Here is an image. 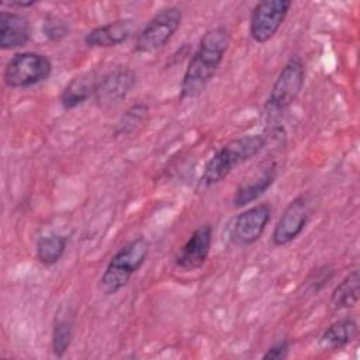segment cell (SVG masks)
<instances>
[{
  "instance_id": "7402d4cb",
  "label": "cell",
  "mask_w": 360,
  "mask_h": 360,
  "mask_svg": "<svg viewBox=\"0 0 360 360\" xmlns=\"http://www.w3.org/2000/svg\"><path fill=\"white\" fill-rule=\"evenodd\" d=\"M290 352V342L287 339H283L266 349V352L262 354L263 360H283L288 356Z\"/></svg>"
},
{
  "instance_id": "ba28073f",
  "label": "cell",
  "mask_w": 360,
  "mask_h": 360,
  "mask_svg": "<svg viewBox=\"0 0 360 360\" xmlns=\"http://www.w3.org/2000/svg\"><path fill=\"white\" fill-rule=\"evenodd\" d=\"M271 218V207L260 202L238 214L229 228V238L235 245L249 246L257 242Z\"/></svg>"
},
{
  "instance_id": "9a60e30c",
  "label": "cell",
  "mask_w": 360,
  "mask_h": 360,
  "mask_svg": "<svg viewBox=\"0 0 360 360\" xmlns=\"http://www.w3.org/2000/svg\"><path fill=\"white\" fill-rule=\"evenodd\" d=\"M357 335V322L352 316H343L332 322L319 336L318 346L322 350L336 352L349 346Z\"/></svg>"
},
{
  "instance_id": "44dd1931",
  "label": "cell",
  "mask_w": 360,
  "mask_h": 360,
  "mask_svg": "<svg viewBox=\"0 0 360 360\" xmlns=\"http://www.w3.org/2000/svg\"><path fill=\"white\" fill-rule=\"evenodd\" d=\"M42 32L49 41L59 42L69 35V25L62 17L48 14L42 22Z\"/></svg>"
},
{
  "instance_id": "52a82bcc",
  "label": "cell",
  "mask_w": 360,
  "mask_h": 360,
  "mask_svg": "<svg viewBox=\"0 0 360 360\" xmlns=\"http://www.w3.org/2000/svg\"><path fill=\"white\" fill-rule=\"evenodd\" d=\"M292 6L291 0H263L259 1L249 18V35L257 44L270 41L283 22Z\"/></svg>"
},
{
  "instance_id": "9c48e42d",
  "label": "cell",
  "mask_w": 360,
  "mask_h": 360,
  "mask_svg": "<svg viewBox=\"0 0 360 360\" xmlns=\"http://www.w3.org/2000/svg\"><path fill=\"white\" fill-rule=\"evenodd\" d=\"M136 84V73L128 66H118L98 79L94 91L97 105L108 108L117 105L131 93Z\"/></svg>"
},
{
  "instance_id": "7a4b0ae2",
  "label": "cell",
  "mask_w": 360,
  "mask_h": 360,
  "mask_svg": "<svg viewBox=\"0 0 360 360\" xmlns=\"http://www.w3.org/2000/svg\"><path fill=\"white\" fill-rule=\"evenodd\" d=\"M266 146V138L259 134L238 136L222 145L205 163L200 184L210 187L218 184L231 172L255 158Z\"/></svg>"
},
{
  "instance_id": "d6986e66",
  "label": "cell",
  "mask_w": 360,
  "mask_h": 360,
  "mask_svg": "<svg viewBox=\"0 0 360 360\" xmlns=\"http://www.w3.org/2000/svg\"><path fill=\"white\" fill-rule=\"evenodd\" d=\"M73 340V321L68 315H58L52 328L51 347L56 357H63Z\"/></svg>"
},
{
  "instance_id": "5b68a950",
  "label": "cell",
  "mask_w": 360,
  "mask_h": 360,
  "mask_svg": "<svg viewBox=\"0 0 360 360\" xmlns=\"http://www.w3.org/2000/svg\"><path fill=\"white\" fill-rule=\"evenodd\" d=\"M305 82V65L298 55H292L277 75L267 103L269 115H277L285 111L300 96Z\"/></svg>"
},
{
  "instance_id": "603a6c76",
  "label": "cell",
  "mask_w": 360,
  "mask_h": 360,
  "mask_svg": "<svg viewBox=\"0 0 360 360\" xmlns=\"http://www.w3.org/2000/svg\"><path fill=\"white\" fill-rule=\"evenodd\" d=\"M37 1L34 0H30V1H11V3H7L10 7H20V8H27V7H31V6H35Z\"/></svg>"
},
{
  "instance_id": "3957f363",
  "label": "cell",
  "mask_w": 360,
  "mask_h": 360,
  "mask_svg": "<svg viewBox=\"0 0 360 360\" xmlns=\"http://www.w3.org/2000/svg\"><path fill=\"white\" fill-rule=\"evenodd\" d=\"M149 253V242L143 236H138L120 248L105 266L100 277V290L105 295H114L124 288L132 274H135L145 263Z\"/></svg>"
},
{
  "instance_id": "8992f818",
  "label": "cell",
  "mask_w": 360,
  "mask_h": 360,
  "mask_svg": "<svg viewBox=\"0 0 360 360\" xmlns=\"http://www.w3.org/2000/svg\"><path fill=\"white\" fill-rule=\"evenodd\" d=\"M181 21L183 13L179 7L169 6L159 10L138 32L134 51L142 55H149L160 51L177 32Z\"/></svg>"
},
{
  "instance_id": "4fadbf2b",
  "label": "cell",
  "mask_w": 360,
  "mask_h": 360,
  "mask_svg": "<svg viewBox=\"0 0 360 360\" xmlns=\"http://www.w3.org/2000/svg\"><path fill=\"white\" fill-rule=\"evenodd\" d=\"M31 39V24L20 13H0V48L3 51L25 46Z\"/></svg>"
},
{
  "instance_id": "7c38bea8",
  "label": "cell",
  "mask_w": 360,
  "mask_h": 360,
  "mask_svg": "<svg viewBox=\"0 0 360 360\" xmlns=\"http://www.w3.org/2000/svg\"><path fill=\"white\" fill-rule=\"evenodd\" d=\"M136 30L131 18H120L103 25H97L84 35V44L89 48H112L128 41Z\"/></svg>"
},
{
  "instance_id": "e0dca14e",
  "label": "cell",
  "mask_w": 360,
  "mask_h": 360,
  "mask_svg": "<svg viewBox=\"0 0 360 360\" xmlns=\"http://www.w3.org/2000/svg\"><path fill=\"white\" fill-rule=\"evenodd\" d=\"M360 295V274L359 270H352L333 288L329 304L333 311L353 308L359 302Z\"/></svg>"
},
{
  "instance_id": "8fae6325",
  "label": "cell",
  "mask_w": 360,
  "mask_h": 360,
  "mask_svg": "<svg viewBox=\"0 0 360 360\" xmlns=\"http://www.w3.org/2000/svg\"><path fill=\"white\" fill-rule=\"evenodd\" d=\"M212 245V226L211 224L200 225L193 231L186 243L181 246L174 257L176 267L183 271H194L200 269L211 250Z\"/></svg>"
},
{
  "instance_id": "ac0fdd59",
  "label": "cell",
  "mask_w": 360,
  "mask_h": 360,
  "mask_svg": "<svg viewBox=\"0 0 360 360\" xmlns=\"http://www.w3.org/2000/svg\"><path fill=\"white\" fill-rule=\"evenodd\" d=\"M68 238L55 232L41 235L35 243V255L44 266H53L60 260L66 250Z\"/></svg>"
},
{
  "instance_id": "30bf717a",
  "label": "cell",
  "mask_w": 360,
  "mask_h": 360,
  "mask_svg": "<svg viewBox=\"0 0 360 360\" xmlns=\"http://www.w3.org/2000/svg\"><path fill=\"white\" fill-rule=\"evenodd\" d=\"M309 218L308 200L304 195H298L291 200L280 215L273 233L271 242L274 246H285L292 242L304 231Z\"/></svg>"
},
{
  "instance_id": "277c9868",
  "label": "cell",
  "mask_w": 360,
  "mask_h": 360,
  "mask_svg": "<svg viewBox=\"0 0 360 360\" xmlns=\"http://www.w3.org/2000/svg\"><path fill=\"white\" fill-rule=\"evenodd\" d=\"M52 73L51 59L39 52H17L4 66L3 82L8 89H28L45 82Z\"/></svg>"
},
{
  "instance_id": "6da1fadb",
  "label": "cell",
  "mask_w": 360,
  "mask_h": 360,
  "mask_svg": "<svg viewBox=\"0 0 360 360\" xmlns=\"http://www.w3.org/2000/svg\"><path fill=\"white\" fill-rule=\"evenodd\" d=\"M231 42V32L225 25L205 31L190 58L180 84V100L198 97L215 76Z\"/></svg>"
},
{
  "instance_id": "2e32d148",
  "label": "cell",
  "mask_w": 360,
  "mask_h": 360,
  "mask_svg": "<svg viewBox=\"0 0 360 360\" xmlns=\"http://www.w3.org/2000/svg\"><path fill=\"white\" fill-rule=\"evenodd\" d=\"M277 177L276 166H269L266 170L262 172L260 176L252 179L249 183H243L238 187L233 194L232 204L235 207H245L253 201H256L260 195H263L274 183Z\"/></svg>"
},
{
  "instance_id": "ffe728a7",
  "label": "cell",
  "mask_w": 360,
  "mask_h": 360,
  "mask_svg": "<svg viewBox=\"0 0 360 360\" xmlns=\"http://www.w3.org/2000/svg\"><path fill=\"white\" fill-rule=\"evenodd\" d=\"M149 107L143 103H136L132 104L120 118V121L117 122V134L122 135V134H129L132 132L135 128H138L148 115Z\"/></svg>"
},
{
  "instance_id": "5bb4252c",
  "label": "cell",
  "mask_w": 360,
  "mask_h": 360,
  "mask_svg": "<svg viewBox=\"0 0 360 360\" xmlns=\"http://www.w3.org/2000/svg\"><path fill=\"white\" fill-rule=\"evenodd\" d=\"M98 79L100 77H97L96 73L93 72H86V73L73 76L60 91V96H59L60 105L65 110H72L86 103L90 97H94Z\"/></svg>"
}]
</instances>
